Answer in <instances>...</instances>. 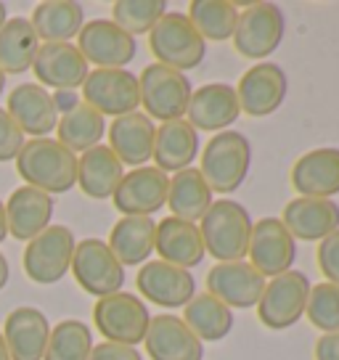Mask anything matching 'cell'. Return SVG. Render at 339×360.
I'll return each mask as SVG.
<instances>
[{"instance_id": "cell-45", "label": "cell", "mask_w": 339, "mask_h": 360, "mask_svg": "<svg viewBox=\"0 0 339 360\" xmlns=\"http://www.w3.org/2000/svg\"><path fill=\"white\" fill-rule=\"evenodd\" d=\"M8 238V225H6V204L0 202V244Z\"/></svg>"}, {"instance_id": "cell-46", "label": "cell", "mask_w": 339, "mask_h": 360, "mask_svg": "<svg viewBox=\"0 0 339 360\" xmlns=\"http://www.w3.org/2000/svg\"><path fill=\"white\" fill-rule=\"evenodd\" d=\"M0 360H11L8 358V347H6V342H3V334H0Z\"/></svg>"}, {"instance_id": "cell-47", "label": "cell", "mask_w": 339, "mask_h": 360, "mask_svg": "<svg viewBox=\"0 0 339 360\" xmlns=\"http://www.w3.org/2000/svg\"><path fill=\"white\" fill-rule=\"evenodd\" d=\"M6 22H8V13H6V6L0 3V27H3Z\"/></svg>"}, {"instance_id": "cell-44", "label": "cell", "mask_w": 339, "mask_h": 360, "mask_svg": "<svg viewBox=\"0 0 339 360\" xmlns=\"http://www.w3.org/2000/svg\"><path fill=\"white\" fill-rule=\"evenodd\" d=\"M6 283H8V259L0 252V289H6Z\"/></svg>"}, {"instance_id": "cell-48", "label": "cell", "mask_w": 339, "mask_h": 360, "mask_svg": "<svg viewBox=\"0 0 339 360\" xmlns=\"http://www.w3.org/2000/svg\"><path fill=\"white\" fill-rule=\"evenodd\" d=\"M3 88H6V75L0 72V93H3Z\"/></svg>"}, {"instance_id": "cell-6", "label": "cell", "mask_w": 339, "mask_h": 360, "mask_svg": "<svg viewBox=\"0 0 339 360\" xmlns=\"http://www.w3.org/2000/svg\"><path fill=\"white\" fill-rule=\"evenodd\" d=\"M148 307L146 302L130 292H117L101 297L93 307V323L103 334L106 342L136 347L146 339L148 331Z\"/></svg>"}, {"instance_id": "cell-34", "label": "cell", "mask_w": 339, "mask_h": 360, "mask_svg": "<svg viewBox=\"0 0 339 360\" xmlns=\"http://www.w3.org/2000/svg\"><path fill=\"white\" fill-rule=\"evenodd\" d=\"M37 51H40V37L34 34L30 19L13 16L0 27V72L3 75H24L27 69H32Z\"/></svg>"}, {"instance_id": "cell-5", "label": "cell", "mask_w": 339, "mask_h": 360, "mask_svg": "<svg viewBox=\"0 0 339 360\" xmlns=\"http://www.w3.org/2000/svg\"><path fill=\"white\" fill-rule=\"evenodd\" d=\"M138 88H141V106L146 109L148 120H183L188 101H191V79L183 72H175L162 64H148L138 75Z\"/></svg>"}, {"instance_id": "cell-41", "label": "cell", "mask_w": 339, "mask_h": 360, "mask_svg": "<svg viewBox=\"0 0 339 360\" xmlns=\"http://www.w3.org/2000/svg\"><path fill=\"white\" fill-rule=\"evenodd\" d=\"M318 268L324 273V278L328 283L339 286V231H334L331 236H326L324 241H318Z\"/></svg>"}, {"instance_id": "cell-26", "label": "cell", "mask_w": 339, "mask_h": 360, "mask_svg": "<svg viewBox=\"0 0 339 360\" xmlns=\"http://www.w3.org/2000/svg\"><path fill=\"white\" fill-rule=\"evenodd\" d=\"M154 252L162 262H170L175 268H196L204 259V241L199 233V225L186 223L178 217H165L157 223V236H154Z\"/></svg>"}, {"instance_id": "cell-25", "label": "cell", "mask_w": 339, "mask_h": 360, "mask_svg": "<svg viewBox=\"0 0 339 360\" xmlns=\"http://www.w3.org/2000/svg\"><path fill=\"white\" fill-rule=\"evenodd\" d=\"M154 135L157 124L143 112H133L117 117L109 124V148L122 165L130 167H146L154 157Z\"/></svg>"}, {"instance_id": "cell-18", "label": "cell", "mask_w": 339, "mask_h": 360, "mask_svg": "<svg viewBox=\"0 0 339 360\" xmlns=\"http://www.w3.org/2000/svg\"><path fill=\"white\" fill-rule=\"evenodd\" d=\"M238 98L234 85L226 82H210L191 93V101L186 109V122L193 130H207V133H223L231 130V124L238 120Z\"/></svg>"}, {"instance_id": "cell-17", "label": "cell", "mask_w": 339, "mask_h": 360, "mask_svg": "<svg viewBox=\"0 0 339 360\" xmlns=\"http://www.w3.org/2000/svg\"><path fill=\"white\" fill-rule=\"evenodd\" d=\"M268 278H262L247 259L238 262H217L207 273V294L217 297L231 310L257 307Z\"/></svg>"}, {"instance_id": "cell-39", "label": "cell", "mask_w": 339, "mask_h": 360, "mask_svg": "<svg viewBox=\"0 0 339 360\" xmlns=\"http://www.w3.org/2000/svg\"><path fill=\"white\" fill-rule=\"evenodd\" d=\"M305 315L318 331H324V334H339V286H334V283L328 281L310 286Z\"/></svg>"}, {"instance_id": "cell-7", "label": "cell", "mask_w": 339, "mask_h": 360, "mask_svg": "<svg viewBox=\"0 0 339 360\" xmlns=\"http://www.w3.org/2000/svg\"><path fill=\"white\" fill-rule=\"evenodd\" d=\"M283 30H286L283 11L276 3H249L244 11H238L231 40L238 56L260 64L265 56L276 53V48L283 40Z\"/></svg>"}, {"instance_id": "cell-36", "label": "cell", "mask_w": 339, "mask_h": 360, "mask_svg": "<svg viewBox=\"0 0 339 360\" xmlns=\"http://www.w3.org/2000/svg\"><path fill=\"white\" fill-rule=\"evenodd\" d=\"M188 22L196 27V32L204 40L223 43L234 37L238 19V6L231 0H193L188 6Z\"/></svg>"}, {"instance_id": "cell-15", "label": "cell", "mask_w": 339, "mask_h": 360, "mask_svg": "<svg viewBox=\"0 0 339 360\" xmlns=\"http://www.w3.org/2000/svg\"><path fill=\"white\" fill-rule=\"evenodd\" d=\"M286 88H289L286 72L273 61H260L241 75L234 90H236L238 109L260 120V117H271L276 109H281Z\"/></svg>"}, {"instance_id": "cell-42", "label": "cell", "mask_w": 339, "mask_h": 360, "mask_svg": "<svg viewBox=\"0 0 339 360\" xmlns=\"http://www.w3.org/2000/svg\"><path fill=\"white\" fill-rule=\"evenodd\" d=\"M88 360H143V355L136 347H127V345L101 342V345H93Z\"/></svg>"}, {"instance_id": "cell-14", "label": "cell", "mask_w": 339, "mask_h": 360, "mask_svg": "<svg viewBox=\"0 0 339 360\" xmlns=\"http://www.w3.org/2000/svg\"><path fill=\"white\" fill-rule=\"evenodd\" d=\"M167 188L170 175L146 165L124 172L112 199L122 217H151L167 204Z\"/></svg>"}, {"instance_id": "cell-37", "label": "cell", "mask_w": 339, "mask_h": 360, "mask_svg": "<svg viewBox=\"0 0 339 360\" xmlns=\"http://www.w3.org/2000/svg\"><path fill=\"white\" fill-rule=\"evenodd\" d=\"M93 349V331L77 318H67L51 328L43 360H88Z\"/></svg>"}, {"instance_id": "cell-8", "label": "cell", "mask_w": 339, "mask_h": 360, "mask_svg": "<svg viewBox=\"0 0 339 360\" xmlns=\"http://www.w3.org/2000/svg\"><path fill=\"white\" fill-rule=\"evenodd\" d=\"M307 294H310V278L302 270L292 268L276 278H268L257 302L260 323L271 331L292 328L305 315Z\"/></svg>"}, {"instance_id": "cell-10", "label": "cell", "mask_w": 339, "mask_h": 360, "mask_svg": "<svg viewBox=\"0 0 339 360\" xmlns=\"http://www.w3.org/2000/svg\"><path fill=\"white\" fill-rule=\"evenodd\" d=\"M72 273L82 292L93 297H109L122 292L124 286V268L120 259L112 255V249L101 238H82L75 255H72Z\"/></svg>"}, {"instance_id": "cell-19", "label": "cell", "mask_w": 339, "mask_h": 360, "mask_svg": "<svg viewBox=\"0 0 339 360\" xmlns=\"http://www.w3.org/2000/svg\"><path fill=\"white\" fill-rule=\"evenodd\" d=\"M32 69L40 85L53 90H77L91 75L88 61L72 43H43Z\"/></svg>"}, {"instance_id": "cell-21", "label": "cell", "mask_w": 339, "mask_h": 360, "mask_svg": "<svg viewBox=\"0 0 339 360\" xmlns=\"http://www.w3.org/2000/svg\"><path fill=\"white\" fill-rule=\"evenodd\" d=\"M281 223L294 241H324L339 231V204L334 199H310L294 196L283 207Z\"/></svg>"}, {"instance_id": "cell-23", "label": "cell", "mask_w": 339, "mask_h": 360, "mask_svg": "<svg viewBox=\"0 0 339 360\" xmlns=\"http://www.w3.org/2000/svg\"><path fill=\"white\" fill-rule=\"evenodd\" d=\"M3 342L11 360H43L51 337V323L37 307H16L6 318Z\"/></svg>"}, {"instance_id": "cell-40", "label": "cell", "mask_w": 339, "mask_h": 360, "mask_svg": "<svg viewBox=\"0 0 339 360\" xmlns=\"http://www.w3.org/2000/svg\"><path fill=\"white\" fill-rule=\"evenodd\" d=\"M24 141V133L19 130V124L11 120V114L6 109H0V162H11L19 157Z\"/></svg>"}, {"instance_id": "cell-16", "label": "cell", "mask_w": 339, "mask_h": 360, "mask_svg": "<svg viewBox=\"0 0 339 360\" xmlns=\"http://www.w3.org/2000/svg\"><path fill=\"white\" fill-rule=\"evenodd\" d=\"M136 286L143 300L165 310L186 307L196 297V281H193L191 270L175 268L162 259H148L138 270Z\"/></svg>"}, {"instance_id": "cell-30", "label": "cell", "mask_w": 339, "mask_h": 360, "mask_svg": "<svg viewBox=\"0 0 339 360\" xmlns=\"http://www.w3.org/2000/svg\"><path fill=\"white\" fill-rule=\"evenodd\" d=\"M154 236L157 223L151 217H120L106 244L122 268H136L146 265L148 257L154 255Z\"/></svg>"}, {"instance_id": "cell-33", "label": "cell", "mask_w": 339, "mask_h": 360, "mask_svg": "<svg viewBox=\"0 0 339 360\" xmlns=\"http://www.w3.org/2000/svg\"><path fill=\"white\" fill-rule=\"evenodd\" d=\"M30 24L46 43H72L85 24V11L75 0H46L32 11Z\"/></svg>"}, {"instance_id": "cell-3", "label": "cell", "mask_w": 339, "mask_h": 360, "mask_svg": "<svg viewBox=\"0 0 339 360\" xmlns=\"http://www.w3.org/2000/svg\"><path fill=\"white\" fill-rule=\"evenodd\" d=\"M252 165V143L238 130L215 133L212 141L204 146L199 172L207 180L212 193H234L249 175Z\"/></svg>"}, {"instance_id": "cell-32", "label": "cell", "mask_w": 339, "mask_h": 360, "mask_svg": "<svg viewBox=\"0 0 339 360\" xmlns=\"http://www.w3.org/2000/svg\"><path fill=\"white\" fill-rule=\"evenodd\" d=\"M103 133H106V117H101V114L96 112L93 106H88L85 101L72 106L69 112L58 114L56 141L64 148H69L75 157L98 146Z\"/></svg>"}, {"instance_id": "cell-24", "label": "cell", "mask_w": 339, "mask_h": 360, "mask_svg": "<svg viewBox=\"0 0 339 360\" xmlns=\"http://www.w3.org/2000/svg\"><path fill=\"white\" fill-rule=\"evenodd\" d=\"M292 188L297 196L331 199L339 193V148H313L294 162Z\"/></svg>"}, {"instance_id": "cell-2", "label": "cell", "mask_w": 339, "mask_h": 360, "mask_svg": "<svg viewBox=\"0 0 339 360\" xmlns=\"http://www.w3.org/2000/svg\"><path fill=\"white\" fill-rule=\"evenodd\" d=\"M196 225L202 233L204 252L212 255L217 262L247 259L252 217L244 204L234 202V199H217Z\"/></svg>"}, {"instance_id": "cell-11", "label": "cell", "mask_w": 339, "mask_h": 360, "mask_svg": "<svg viewBox=\"0 0 339 360\" xmlns=\"http://www.w3.org/2000/svg\"><path fill=\"white\" fill-rule=\"evenodd\" d=\"M82 101L101 117H124L138 112L141 88L138 75L127 69H93L82 82Z\"/></svg>"}, {"instance_id": "cell-4", "label": "cell", "mask_w": 339, "mask_h": 360, "mask_svg": "<svg viewBox=\"0 0 339 360\" xmlns=\"http://www.w3.org/2000/svg\"><path fill=\"white\" fill-rule=\"evenodd\" d=\"M148 48L157 58V64L175 72L196 69L207 56V40L196 32L186 13L167 11L159 24L148 32Z\"/></svg>"}, {"instance_id": "cell-12", "label": "cell", "mask_w": 339, "mask_h": 360, "mask_svg": "<svg viewBox=\"0 0 339 360\" xmlns=\"http://www.w3.org/2000/svg\"><path fill=\"white\" fill-rule=\"evenodd\" d=\"M247 257V262L262 278H276L294 268L297 241L286 231L281 217H260L257 223H252Z\"/></svg>"}, {"instance_id": "cell-29", "label": "cell", "mask_w": 339, "mask_h": 360, "mask_svg": "<svg viewBox=\"0 0 339 360\" xmlns=\"http://www.w3.org/2000/svg\"><path fill=\"white\" fill-rule=\"evenodd\" d=\"M124 175V165L114 157L109 146L98 143L77 159V186L91 199H112L120 180Z\"/></svg>"}, {"instance_id": "cell-13", "label": "cell", "mask_w": 339, "mask_h": 360, "mask_svg": "<svg viewBox=\"0 0 339 360\" xmlns=\"http://www.w3.org/2000/svg\"><path fill=\"white\" fill-rule=\"evenodd\" d=\"M77 51L96 69H124L136 58L138 43L112 19H93L79 30Z\"/></svg>"}, {"instance_id": "cell-28", "label": "cell", "mask_w": 339, "mask_h": 360, "mask_svg": "<svg viewBox=\"0 0 339 360\" xmlns=\"http://www.w3.org/2000/svg\"><path fill=\"white\" fill-rule=\"evenodd\" d=\"M199 157V133L193 130L186 120H172L162 122L154 135V167L162 169L165 175H175L181 169H188L191 162Z\"/></svg>"}, {"instance_id": "cell-35", "label": "cell", "mask_w": 339, "mask_h": 360, "mask_svg": "<svg viewBox=\"0 0 339 360\" xmlns=\"http://www.w3.org/2000/svg\"><path fill=\"white\" fill-rule=\"evenodd\" d=\"M183 323L191 328L199 342H220L234 328V310L226 307L212 294H196L191 302L183 307Z\"/></svg>"}, {"instance_id": "cell-1", "label": "cell", "mask_w": 339, "mask_h": 360, "mask_svg": "<svg viewBox=\"0 0 339 360\" xmlns=\"http://www.w3.org/2000/svg\"><path fill=\"white\" fill-rule=\"evenodd\" d=\"M16 169L27 186L48 196L77 186V157L53 138L27 141L16 157Z\"/></svg>"}, {"instance_id": "cell-27", "label": "cell", "mask_w": 339, "mask_h": 360, "mask_svg": "<svg viewBox=\"0 0 339 360\" xmlns=\"http://www.w3.org/2000/svg\"><path fill=\"white\" fill-rule=\"evenodd\" d=\"M53 217V199L32 186H22L6 202V225L8 233L19 241H32L43 233Z\"/></svg>"}, {"instance_id": "cell-31", "label": "cell", "mask_w": 339, "mask_h": 360, "mask_svg": "<svg viewBox=\"0 0 339 360\" xmlns=\"http://www.w3.org/2000/svg\"><path fill=\"white\" fill-rule=\"evenodd\" d=\"M212 191L207 186V180L202 178L199 167H188L181 169L170 178V188H167V204L170 214L178 217V220H186V223H199L207 210L212 207Z\"/></svg>"}, {"instance_id": "cell-43", "label": "cell", "mask_w": 339, "mask_h": 360, "mask_svg": "<svg viewBox=\"0 0 339 360\" xmlns=\"http://www.w3.org/2000/svg\"><path fill=\"white\" fill-rule=\"evenodd\" d=\"M316 360H339V334H321L318 337Z\"/></svg>"}, {"instance_id": "cell-9", "label": "cell", "mask_w": 339, "mask_h": 360, "mask_svg": "<svg viewBox=\"0 0 339 360\" xmlns=\"http://www.w3.org/2000/svg\"><path fill=\"white\" fill-rule=\"evenodd\" d=\"M75 233L67 225H48L43 233H37L32 241H27L24 249V273L34 283H56L72 268V255H75Z\"/></svg>"}, {"instance_id": "cell-20", "label": "cell", "mask_w": 339, "mask_h": 360, "mask_svg": "<svg viewBox=\"0 0 339 360\" xmlns=\"http://www.w3.org/2000/svg\"><path fill=\"white\" fill-rule=\"evenodd\" d=\"M146 352L151 360H202L204 358V345L193 337V331L183 318L172 313L154 315L148 321L146 331Z\"/></svg>"}, {"instance_id": "cell-38", "label": "cell", "mask_w": 339, "mask_h": 360, "mask_svg": "<svg viewBox=\"0 0 339 360\" xmlns=\"http://www.w3.org/2000/svg\"><path fill=\"white\" fill-rule=\"evenodd\" d=\"M167 13L165 0H117L112 6V22L127 34H148Z\"/></svg>"}, {"instance_id": "cell-22", "label": "cell", "mask_w": 339, "mask_h": 360, "mask_svg": "<svg viewBox=\"0 0 339 360\" xmlns=\"http://www.w3.org/2000/svg\"><path fill=\"white\" fill-rule=\"evenodd\" d=\"M11 120L19 124L24 135L46 138L58 124V109L53 103V96L37 82H24L16 85L8 96V109Z\"/></svg>"}]
</instances>
